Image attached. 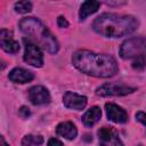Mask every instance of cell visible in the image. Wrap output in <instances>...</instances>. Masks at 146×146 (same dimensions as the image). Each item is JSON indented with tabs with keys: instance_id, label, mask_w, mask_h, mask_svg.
<instances>
[{
	"instance_id": "1",
	"label": "cell",
	"mask_w": 146,
	"mask_h": 146,
	"mask_svg": "<svg viewBox=\"0 0 146 146\" xmlns=\"http://www.w3.org/2000/svg\"><path fill=\"white\" fill-rule=\"evenodd\" d=\"M73 65L84 74L96 78H111L117 72L116 60L106 54L78 50L72 57Z\"/></svg>"
},
{
	"instance_id": "2",
	"label": "cell",
	"mask_w": 146,
	"mask_h": 146,
	"mask_svg": "<svg viewBox=\"0 0 146 146\" xmlns=\"http://www.w3.org/2000/svg\"><path fill=\"white\" fill-rule=\"evenodd\" d=\"M138 25V19L131 15L105 13L94 21L92 29L103 36L120 38L136 31Z\"/></svg>"
},
{
	"instance_id": "3",
	"label": "cell",
	"mask_w": 146,
	"mask_h": 146,
	"mask_svg": "<svg viewBox=\"0 0 146 146\" xmlns=\"http://www.w3.org/2000/svg\"><path fill=\"white\" fill-rule=\"evenodd\" d=\"M21 31L29 35L30 40H33L36 46L41 47L50 54H56L58 51V42L51 32L35 17H24L19 22Z\"/></svg>"
},
{
	"instance_id": "4",
	"label": "cell",
	"mask_w": 146,
	"mask_h": 146,
	"mask_svg": "<svg viewBox=\"0 0 146 146\" xmlns=\"http://www.w3.org/2000/svg\"><path fill=\"white\" fill-rule=\"evenodd\" d=\"M146 51V38L144 36H133L125 40L120 47V56L123 59L136 58L140 55H144Z\"/></svg>"
},
{
	"instance_id": "5",
	"label": "cell",
	"mask_w": 146,
	"mask_h": 146,
	"mask_svg": "<svg viewBox=\"0 0 146 146\" xmlns=\"http://www.w3.org/2000/svg\"><path fill=\"white\" fill-rule=\"evenodd\" d=\"M136 90L133 87H129L122 83H105L96 89V95L102 97L108 96H124Z\"/></svg>"
},
{
	"instance_id": "6",
	"label": "cell",
	"mask_w": 146,
	"mask_h": 146,
	"mask_svg": "<svg viewBox=\"0 0 146 146\" xmlns=\"http://www.w3.org/2000/svg\"><path fill=\"white\" fill-rule=\"evenodd\" d=\"M25 41V52H24V60L35 67H41L43 65V55L39 46L31 42L30 40Z\"/></svg>"
},
{
	"instance_id": "7",
	"label": "cell",
	"mask_w": 146,
	"mask_h": 146,
	"mask_svg": "<svg viewBox=\"0 0 146 146\" xmlns=\"http://www.w3.org/2000/svg\"><path fill=\"white\" fill-rule=\"evenodd\" d=\"M97 133L100 146H123L119 135L111 127H103L98 130Z\"/></svg>"
},
{
	"instance_id": "8",
	"label": "cell",
	"mask_w": 146,
	"mask_h": 146,
	"mask_svg": "<svg viewBox=\"0 0 146 146\" xmlns=\"http://www.w3.org/2000/svg\"><path fill=\"white\" fill-rule=\"evenodd\" d=\"M87 102L88 100H87L86 96H81V95H78V94L72 92V91H67L63 96V104L67 108L75 110V111L83 110L87 105Z\"/></svg>"
},
{
	"instance_id": "9",
	"label": "cell",
	"mask_w": 146,
	"mask_h": 146,
	"mask_svg": "<svg viewBox=\"0 0 146 146\" xmlns=\"http://www.w3.org/2000/svg\"><path fill=\"white\" fill-rule=\"evenodd\" d=\"M29 99L34 105H43L50 102L49 91L42 86H34L29 90Z\"/></svg>"
},
{
	"instance_id": "10",
	"label": "cell",
	"mask_w": 146,
	"mask_h": 146,
	"mask_svg": "<svg viewBox=\"0 0 146 146\" xmlns=\"http://www.w3.org/2000/svg\"><path fill=\"white\" fill-rule=\"evenodd\" d=\"M0 46L8 54H16L19 50V44L16 40H14L13 33L5 29L0 32Z\"/></svg>"
},
{
	"instance_id": "11",
	"label": "cell",
	"mask_w": 146,
	"mask_h": 146,
	"mask_svg": "<svg viewBox=\"0 0 146 146\" xmlns=\"http://www.w3.org/2000/svg\"><path fill=\"white\" fill-rule=\"evenodd\" d=\"M106 114L107 117L115 122V123H124L128 121V113L120 106L113 104V103H107L105 105Z\"/></svg>"
},
{
	"instance_id": "12",
	"label": "cell",
	"mask_w": 146,
	"mask_h": 146,
	"mask_svg": "<svg viewBox=\"0 0 146 146\" xmlns=\"http://www.w3.org/2000/svg\"><path fill=\"white\" fill-rule=\"evenodd\" d=\"M8 78L11 82H15V83H26L34 79V74L31 71H27L25 68L16 67L9 72Z\"/></svg>"
},
{
	"instance_id": "13",
	"label": "cell",
	"mask_w": 146,
	"mask_h": 146,
	"mask_svg": "<svg viewBox=\"0 0 146 146\" xmlns=\"http://www.w3.org/2000/svg\"><path fill=\"white\" fill-rule=\"evenodd\" d=\"M56 132H57V135H59V136H62V137H64L65 139H68V140L74 139L78 135L76 127L70 121H65V122L59 123L56 128Z\"/></svg>"
},
{
	"instance_id": "14",
	"label": "cell",
	"mask_w": 146,
	"mask_h": 146,
	"mask_svg": "<svg viewBox=\"0 0 146 146\" xmlns=\"http://www.w3.org/2000/svg\"><path fill=\"white\" fill-rule=\"evenodd\" d=\"M100 116H102L100 108L98 106H92L82 115V123L86 127H92L100 120Z\"/></svg>"
},
{
	"instance_id": "15",
	"label": "cell",
	"mask_w": 146,
	"mask_h": 146,
	"mask_svg": "<svg viewBox=\"0 0 146 146\" xmlns=\"http://www.w3.org/2000/svg\"><path fill=\"white\" fill-rule=\"evenodd\" d=\"M99 6H100V2L99 1H94V0L84 1L81 5L80 11H79V18H80V21H84L89 15L96 13L98 10Z\"/></svg>"
},
{
	"instance_id": "16",
	"label": "cell",
	"mask_w": 146,
	"mask_h": 146,
	"mask_svg": "<svg viewBox=\"0 0 146 146\" xmlns=\"http://www.w3.org/2000/svg\"><path fill=\"white\" fill-rule=\"evenodd\" d=\"M43 143L42 136L26 135L22 139V146H40Z\"/></svg>"
},
{
	"instance_id": "17",
	"label": "cell",
	"mask_w": 146,
	"mask_h": 146,
	"mask_svg": "<svg viewBox=\"0 0 146 146\" xmlns=\"http://www.w3.org/2000/svg\"><path fill=\"white\" fill-rule=\"evenodd\" d=\"M15 10L19 14H26L32 10V3L30 1H18L15 3Z\"/></svg>"
},
{
	"instance_id": "18",
	"label": "cell",
	"mask_w": 146,
	"mask_h": 146,
	"mask_svg": "<svg viewBox=\"0 0 146 146\" xmlns=\"http://www.w3.org/2000/svg\"><path fill=\"white\" fill-rule=\"evenodd\" d=\"M132 67L135 70H144L146 67V55H140L136 57V59L132 62Z\"/></svg>"
},
{
	"instance_id": "19",
	"label": "cell",
	"mask_w": 146,
	"mask_h": 146,
	"mask_svg": "<svg viewBox=\"0 0 146 146\" xmlns=\"http://www.w3.org/2000/svg\"><path fill=\"white\" fill-rule=\"evenodd\" d=\"M136 120L140 123H143L146 127V113L144 112H137L136 113Z\"/></svg>"
},
{
	"instance_id": "20",
	"label": "cell",
	"mask_w": 146,
	"mask_h": 146,
	"mask_svg": "<svg viewBox=\"0 0 146 146\" xmlns=\"http://www.w3.org/2000/svg\"><path fill=\"white\" fill-rule=\"evenodd\" d=\"M57 24H58L59 27H63V29L68 26V22H67V19H66L64 16H58V18H57Z\"/></svg>"
},
{
	"instance_id": "21",
	"label": "cell",
	"mask_w": 146,
	"mask_h": 146,
	"mask_svg": "<svg viewBox=\"0 0 146 146\" xmlns=\"http://www.w3.org/2000/svg\"><path fill=\"white\" fill-rule=\"evenodd\" d=\"M47 146H64V144L59 139H57V138H50L48 140Z\"/></svg>"
},
{
	"instance_id": "22",
	"label": "cell",
	"mask_w": 146,
	"mask_h": 146,
	"mask_svg": "<svg viewBox=\"0 0 146 146\" xmlns=\"http://www.w3.org/2000/svg\"><path fill=\"white\" fill-rule=\"evenodd\" d=\"M30 114H31V112H30V110L27 107H25V106H22L21 107V110H19V115L21 116L27 117V116H30Z\"/></svg>"
},
{
	"instance_id": "23",
	"label": "cell",
	"mask_w": 146,
	"mask_h": 146,
	"mask_svg": "<svg viewBox=\"0 0 146 146\" xmlns=\"http://www.w3.org/2000/svg\"><path fill=\"white\" fill-rule=\"evenodd\" d=\"M1 146H9L6 141H5V139H3V137H1Z\"/></svg>"
}]
</instances>
